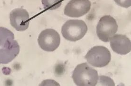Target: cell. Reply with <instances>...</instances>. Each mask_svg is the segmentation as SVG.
I'll return each instance as SVG.
<instances>
[{
  "label": "cell",
  "mask_w": 131,
  "mask_h": 86,
  "mask_svg": "<svg viewBox=\"0 0 131 86\" xmlns=\"http://www.w3.org/2000/svg\"><path fill=\"white\" fill-rule=\"evenodd\" d=\"M20 51V46L13 32L0 26V64H6L13 61Z\"/></svg>",
  "instance_id": "1"
},
{
  "label": "cell",
  "mask_w": 131,
  "mask_h": 86,
  "mask_svg": "<svg viewBox=\"0 0 131 86\" xmlns=\"http://www.w3.org/2000/svg\"><path fill=\"white\" fill-rule=\"evenodd\" d=\"M74 82L78 86H95L99 79L98 73L86 63L76 66L72 74Z\"/></svg>",
  "instance_id": "2"
},
{
  "label": "cell",
  "mask_w": 131,
  "mask_h": 86,
  "mask_svg": "<svg viewBox=\"0 0 131 86\" xmlns=\"http://www.w3.org/2000/svg\"><path fill=\"white\" fill-rule=\"evenodd\" d=\"M88 30V26L83 20H68L63 25L61 33L66 39L71 42H76L85 36Z\"/></svg>",
  "instance_id": "3"
},
{
  "label": "cell",
  "mask_w": 131,
  "mask_h": 86,
  "mask_svg": "<svg viewBox=\"0 0 131 86\" xmlns=\"http://www.w3.org/2000/svg\"><path fill=\"white\" fill-rule=\"evenodd\" d=\"M85 58L91 66L102 68L107 66L110 63L111 54L106 47L97 46L89 50Z\"/></svg>",
  "instance_id": "4"
},
{
  "label": "cell",
  "mask_w": 131,
  "mask_h": 86,
  "mask_svg": "<svg viewBox=\"0 0 131 86\" xmlns=\"http://www.w3.org/2000/svg\"><path fill=\"white\" fill-rule=\"evenodd\" d=\"M118 28L116 21L113 17L105 15L99 20L96 27V32L99 39L108 42L117 32Z\"/></svg>",
  "instance_id": "5"
},
{
  "label": "cell",
  "mask_w": 131,
  "mask_h": 86,
  "mask_svg": "<svg viewBox=\"0 0 131 86\" xmlns=\"http://www.w3.org/2000/svg\"><path fill=\"white\" fill-rule=\"evenodd\" d=\"M38 42L43 50L46 52H53L59 46L60 36L55 30L47 28L39 34Z\"/></svg>",
  "instance_id": "6"
},
{
  "label": "cell",
  "mask_w": 131,
  "mask_h": 86,
  "mask_svg": "<svg viewBox=\"0 0 131 86\" xmlns=\"http://www.w3.org/2000/svg\"><path fill=\"white\" fill-rule=\"evenodd\" d=\"M91 7L89 0H70L66 5L64 13L71 18H79L88 13Z\"/></svg>",
  "instance_id": "7"
},
{
  "label": "cell",
  "mask_w": 131,
  "mask_h": 86,
  "mask_svg": "<svg viewBox=\"0 0 131 86\" xmlns=\"http://www.w3.org/2000/svg\"><path fill=\"white\" fill-rule=\"evenodd\" d=\"M11 26L18 31H23L28 29L30 24V15L27 10L16 8L10 14Z\"/></svg>",
  "instance_id": "8"
},
{
  "label": "cell",
  "mask_w": 131,
  "mask_h": 86,
  "mask_svg": "<svg viewBox=\"0 0 131 86\" xmlns=\"http://www.w3.org/2000/svg\"><path fill=\"white\" fill-rule=\"evenodd\" d=\"M109 42L112 49L117 54L125 55L131 52V40L125 35L115 34Z\"/></svg>",
  "instance_id": "9"
},
{
  "label": "cell",
  "mask_w": 131,
  "mask_h": 86,
  "mask_svg": "<svg viewBox=\"0 0 131 86\" xmlns=\"http://www.w3.org/2000/svg\"><path fill=\"white\" fill-rule=\"evenodd\" d=\"M63 0H41L44 9L47 10H55L58 9L62 3Z\"/></svg>",
  "instance_id": "10"
},
{
  "label": "cell",
  "mask_w": 131,
  "mask_h": 86,
  "mask_svg": "<svg viewBox=\"0 0 131 86\" xmlns=\"http://www.w3.org/2000/svg\"><path fill=\"white\" fill-rule=\"evenodd\" d=\"M116 4L119 6L128 8L131 6V0H114Z\"/></svg>",
  "instance_id": "11"
}]
</instances>
